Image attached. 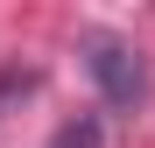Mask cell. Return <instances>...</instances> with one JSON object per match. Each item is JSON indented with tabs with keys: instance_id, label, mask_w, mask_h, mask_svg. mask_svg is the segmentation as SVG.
<instances>
[{
	"instance_id": "6da1fadb",
	"label": "cell",
	"mask_w": 155,
	"mask_h": 148,
	"mask_svg": "<svg viewBox=\"0 0 155 148\" xmlns=\"http://www.w3.org/2000/svg\"><path fill=\"white\" fill-rule=\"evenodd\" d=\"M78 64H85V78L99 85V99H106L113 113L148 106V92H155L148 57H141V49L127 42L120 28H78Z\"/></svg>"
},
{
	"instance_id": "7a4b0ae2",
	"label": "cell",
	"mask_w": 155,
	"mask_h": 148,
	"mask_svg": "<svg viewBox=\"0 0 155 148\" xmlns=\"http://www.w3.org/2000/svg\"><path fill=\"white\" fill-rule=\"evenodd\" d=\"M28 92H35V71H0V120H7V106L28 99Z\"/></svg>"
}]
</instances>
